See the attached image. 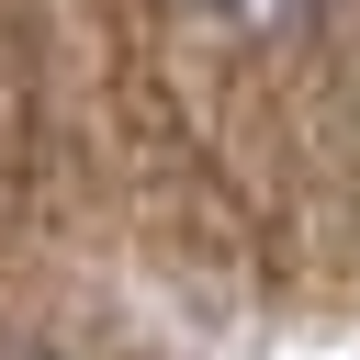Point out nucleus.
Masks as SVG:
<instances>
[{
	"label": "nucleus",
	"mask_w": 360,
	"mask_h": 360,
	"mask_svg": "<svg viewBox=\"0 0 360 360\" xmlns=\"http://www.w3.org/2000/svg\"><path fill=\"white\" fill-rule=\"evenodd\" d=\"M0 360H34V349H0Z\"/></svg>",
	"instance_id": "f03ea898"
},
{
	"label": "nucleus",
	"mask_w": 360,
	"mask_h": 360,
	"mask_svg": "<svg viewBox=\"0 0 360 360\" xmlns=\"http://www.w3.org/2000/svg\"><path fill=\"white\" fill-rule=\"evenodd\" d=\"M202 11H214V22H236V34H292L315 0H202Z\"/></svg>",
	"instance_id": "f257e3e1"
}]
</instances>
